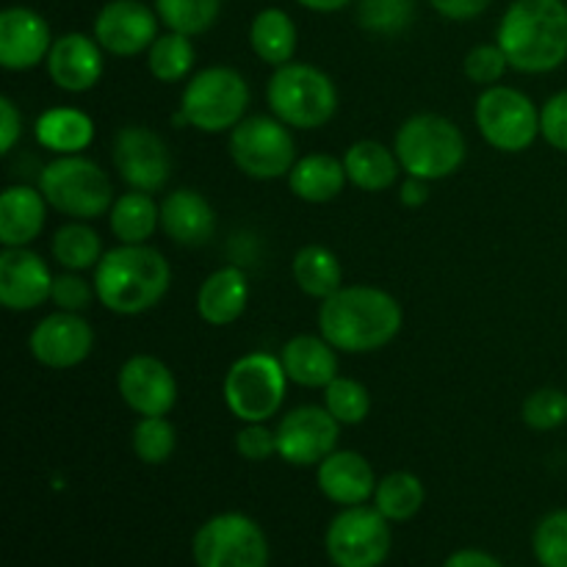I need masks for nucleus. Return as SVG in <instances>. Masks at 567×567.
<instances>
[{
    "label": "nucleus",
    "instance_id": "obj_1",
    "mask_svg": "<svg viewBox=\"0 0 567 567\" xmlns=\"http://www.w3.org/2000/svg\"><path fill=\"white\" fill-rule=\"evenodd\" d=\"M404 310L396 297L374 286H343L319 308V330L338 352L369 354L399 336Z\"/></svg>",
    "mask_w": 567,
    "mask_h": 567
},
{
    "label": "nucleus",
    "instance_id": "obj_2",
    "mask_svg": "<svg viewBox=\"0 0 567 567\" xmlns=\"http://www.w3.org/2000/svg\"><path fill=\"white\" fill-rule=\"evenodd\" d=\"M509 66L526 75H543L567 59L565 0H515L502 17L496 37Z\"/></svg>",
    "mask_w": 567,
    "mask_h": 567
},
{
    "label": "nucleus",
    "instance_id": "obj_3",
    "mask_svg": "<svg viewBox=\"0 0 567 567\" xmlns=\"http://www.w3.org/2000/svg\"><path fill=\"white\" fill-rule=\"evenodd\" d=\"M94 291L100 305L116 316H138L169 291V260L147 244H120L103 252L94 266Z\"/></svg>",
    "mask_w": 567,
    "mask_h": 567
},
{
    "label": "nucleus",
    "instance_id": "obj_4",
    "mask_svg": "<svg viewBox=\"0 0 567 567\" xmlns=\"http://www.w3.org/2000/svg\"><path fill=\"white\" fill-rule=\"evenodd\" d=\"M271 114L297 131L324 127L338 111V89L324 70L302 61L275 66L266 86Z\"/></svg>",
    "mask_w": 567,
    "mask_h": 567
},
{
    "label": "nucleus",
    "instance_id": "obj_5",
    "mask_svg": "<svg viewBox=\"0 0 567 567\" xmlns=\"http://www.w3.org/2000/svg\"><path fill=\"white\" fill-rule=\"evenodd\" d=\"M249 109V83L233 66H205L188 78L175 125L203 133L233 131Z\"/></svg>",
    "mask_w": 567,
    "mask_h": 567
},
{
    "label": "nucleus",
    "instance_id": "obj_6",
    "mask_svg": "<svg viewBox=\"0 0 567 567\" xmlns=\"http://www.w3.org/2000/svg\"><path fill=\"white\" fill-rule=\"evenodd\" d=\"M393 153L408 175L421 181H443L465 164V136L441 114H415L399 127Z\"/></svg>",
    "mask_w": 567,
    "mask_h": 567
},
{
    "label": "nucleus",
    "instance_id": "obj_7",
    "mask_svg": "<svg viewBox=\"0 0 567 567\" xmlns=\"http://www.w3.org/2000/svg\"><path fill=\"white\" fill-rule=\"evenodd\" d=\"M39 192L44 194L50 208L70 219L92 221L111 214L114 186L97 161L86 155H59L50 161L39 175Z\"/></svg>",
    "mask_w": 567,
    "mask_h": 567
},
{
    "label": "nucleus",
    "instance_id": "obj_8",
    "mask_svg": "<svg viewBox=\"0 0 567 567\" xmlns=\"http://www.w3.org/2000/svg\"><path fill=\"white\" fill-rule=\"evenodd\" d=\"M288 377L280 358L266 352H249L227 369L221 396L227 410L241 424H264L280 413L286 402Z\"/></svg>",
    "mask_w": 567,
    "mask_h": 567
},
{
    "label": "nucleus",
    "instance_id": "obj_9",
    "mask_svg": "<svg viewBox=\"0 0 567 567\" xmlns=\"http://www.w3.org/2000/svg\"><path fill=\"white\" fill-rule=\"evenodd\" d=\"M230 158L252 181L286 177L297 164V144L286 122L271 116H244L230 131Z\"/></svg>",
    "mask_w": 567,
    "mask_h": 567
},
{
    "label": "nucleus",
    "instance_id": "obj_10",
    "mask_svg": "<svg viewBox=\"0 0 567 567\" xmlns=\"http://www.w3.org/2000/svg\"><path fill=\"white\" fill-rule=\"evenodd\" d=\"M197 567H266L269 540L244 513H221L205 520L192 540Z\"/></svg>",
    "mask_w": 567,
    "mask_h": 567
},
{
    "label": "nucleus",
    "instance_id": "obj_11",
    "mask_svg": "<svg viewBox=\"0 0 567 567\" xmlns=\"http://www.w3.org/2000/svg\"><path fill=\"white\" fill-rule=\"evenodd\" d=\"M393 546L391 520L377 507H343L330 520L324 551L336 567H380Z\"/></svg>",
    "mask_w": 567,
    "mask_h": 567
},
{
    "label": "nucleus",
    "instance_id": "obj_12",
    "mask_svg": "<svg viewBox=\"0 0 567 567\" xmlns=\"http://www.w3.org/2000/svg\"><path fill=\"white\" fill-rule=\"evenodd\" d=\"M474 116L482 138L502 153H524L540 136V111L520 89L487 86L476 100Z\"/></svg>",
    "mask_w": 567,
    "mask_h": 567
},
{
    "label": "nucleus",
    "instance_id": "obj_13",
    "mask_svg": "<svg viewBox=\"0 0 567 567\" xmlns=\"http://www.w3.org/2000/svg\"><path fill=\"white\" fill-rule=\"evenodd\" d=\"M277 457L288 465L308 468L330 457L341 437V424L327 408L302 404L286 413L277 424Z\"/></svg>",
    "mask_w": 567,
    "mask_h": 567
},
{
    "label": "nucleus",
    "instance_id": "obj_14",
    "mask_svg": "<svg viewBox=\"0 0 567 567\" xmlns=\"http://www.w3.org/2000/svg\"><path fill=\"white\" fill-rule=\"evenodd\" d=\"M114 169L136 192H161L172 175V153L164 138L144 125H125L114 138Z\"/></svg>",
    "mask_w": 567,
    "mask_h": 567
},
{
    "label": "nucleus",
    "instance_id": "obj_15",
    "mask_svg": "<svg viewBox=\"0 0 567 567\" xmlns=\"http://www.w3.org/2000/svg\"><path fill=\"white\" fill-rule=\"evenodd\" d=\"M28 347H31V354L37 363L55 371H66L81 365L92 354L94 330L83 319V313L55 310V313L44 316L33 327L31 338H28Z\"/></svg>",
    "mask_w": 567,
    "mask_h": 567
},
{
    "label": "nucleus",
    "instance_id": "obj_16",
    "mask_svg": "<svg viewBox=\"0 0 567 567\" xmlns=\"http://www.w3.org/2000/svg\"><path fill=\"white\" fill-rule=\"evenodd\" d=\"M158 11L142 0H111L94 17V39L111 55H138L158 39Z\"/></svg>",
    "mask_w": 567,
    "mask_h": 567
},
{
    "label": "nucleus",
    "instance_id": "obj_17",
    "mask_svg": "<svg viewBox=\"0 0 567 567\" xmlns=\"http://www.w3.org/2000/svg\"><path fill=\"white\" fill-rule=\"evenodd\" d=\"M120 396L133 413L142 419L147 415H169L177 404V380L164 360L153 354H133L122 363L116 377Z\"/></svg>",
    "mask_w": 567,
    "mask_h": 567
},
{
    "label": "nucleus",
    "instance_id": "obj_18",
    "mask_svg": "<svg viewBox=\"0 0 567 567\" xmlns=\"http://www.w3.org/2000/svg\"><path fill=\"white\" fill-rule=\"evenodd\" d=\"M53 280L48 264L28 247H3L0 255V302L14 313L37 310L50 299Z\"/></svg>",
    "mask_w": 567,
    "mask_h": 567
},
{
    "label": "nucleus",
    "instance_id": "obj_19",
    "mask_svg": "<svg viewBox=\"0 0 567 567\" xmlns=\"http://www.w3.org/2000/svg\"><path fill=\"white\" fill-rule=\"evenodd\" d=\"M53 39L42 14L25 6H11L0 14V66L25 72L48 61Z\"/></svg>",
    "mask_w": 567,
    "mask_h": 567
},
{
    "label": "nucleus",
    "instance_id": "obj_20",
    "mask_svg": "<svg viewBox=\"0 0 567 567\" xmlns=\"http://www.w3.org/2000/svg\"><path fill=\"white\" fill-rule=\"evenodd\" d=\"M48 75L61 92H89L103 78V48L86 33H64L48 53Z\"/></svg>",
    "mask_w": 567,
    "mask_h": 567
},
{
    "label": "nucleus",
    "instance_id": "obj_21",
    "mask_svg": "<svg viewBox=\"0 0 567 567\" xmlns=\"http://www.w3.org/2000/svg\"><path fill=\"white\" fill-rule=\"evenodd\" d=\"M319 491L338 507H358L374 498L377 476L369 460L358 452H332L316 471Z\"/></svg>",
    "mask_w": 567,
    "mask_h": 567
},
{
    "label": "nucleus",
    "instance_id": "obj_22",
    "mask_svg": "<svg viewBox=\"0 0 567 567\" xmlns=\"http://www.w3.org/2000/svg\"><path fill=\"white\" fill-rule=\"evenodd\" d=\"M161 230L181 247H205L216 233V214L194 188H177L161 203Z\"/></svg>",
    "mask_w": 567,
    "mask_h": 567
},
{
    "label": "nucleus",
    "instance_id": "obj_23",
    "mask_svg": "<svg viewBox=\"0 0 567 567\" xmlns=\"http://www.w3.org/2000/svg\"><path fill=\"white\" fill-rule=\"evenodd\" d=\"M48 221V199L39 186H9L0 194V244L28 247Z\"/></svg>",
    "mask_w": 567,
    "mask_h": 567
},
{
    "label": "nucleus",
    "instance_id": "obj_24",
    "mask_svg": "<svg viewBox=\"0 0 567 567\" xmlns=\"http://www.w3.org/2000/svg\"><path fill=\"white\" fill-rule=\"evenodd\" d=\"M338 349L324 336H293L282 347L280 363L288 382L324 391L338 377Z\"/></svg>",
    "mask_w": 567,
    "mask_h": 567
},
{
    "label": "nucleus",
    "instance_id": "obj_25",
    "mask_svg": "<svg viewBox=\"0 0 567 567\" xmlns=\"http://www.w3.org/2000/svg\"><path fill=\"white\" fill-rule=\"evenodd\" d=\"M249 282L238 266H221L205 277L197 291V313L205 324L227 327L238 321L247 310Z\"/></svg>",
    "mask_w": 567,
    "mask_h": 567
},
{
    "label": "nucleus",
    "instance_id": "obj_26",
    "mask_svg": "<svg viewBox=\"0 0 567 567\" xmlns=\"http://www.w3.org/2000/svg\"><path fill=\"white\" fill-rule=\"evenodd\" d=\"M347 181L349 177L347 169H343V161L324 153L305 155L288 172V188H291V194L310 205L332 203L343 192Z\"/></svg>",
    "mask_w": 567,
    "mask_h": 567
},
{
    "label": "nucleus",
    "instance_id": "obj_27",
    "mask_svg": "<svg viewBox=\"0 0 567 567\" xmlns=\"http://www.w3.org/2000/svg\"><path fill=\"white\" fill-rule=\"evenodd\" d=\"M33 133H37V142L50 153L78 155L94 142V122L86 111L59 105L39 116Z\"/></svg>",
    "mask_w": 567,
    "mask_h": 567
},
{
    "label": "nucleus",
    "instance_id": "obj_28",
    "mask_svg": "<svg viewBox=\"0 0 567 567\" xmlns=\"http://www.w3.org/2000/svg\"><path fill=\"white\" fill-rule=\"evenodd\" d=\"M343 169H347L349 183L358 186L360 192H385L396 183L402 164H399L396 153L388 150L385 144L363 138L347 150Z\"/></svg>",
    "mask_w": 567,
    "mask_h": 567
},
{
    "label": "nucleus",
    "instance_id": "obj_29",
    "mask_svg": "<svg viewBox=\"0 0 567 567\" xmlns=\"http://www.w3.org/2000/svg\"><path fill=\"white\" fill-rule=\"evenodd\" d=\"M249 44L264 64L282 66L297 53V25L282 9H264L249 25Z\"/></svg>",
    "mask_w": 567,
    "mask_h": 567
},
{
    "label": "nucleus",
    "instance_id": "obj_30",
    "mask_svg": "<svg viewBox=\"0 0 567 567\" xmlns=\"http://www.w3.org/2000/svg\"><path fill=\"white\" fill-rule=\"evenodd\" d=\"M291 271L299 291L313 299H321V302L343 288L341 260L336 258L332 249L321 247V244H308V247L299 249L293 255Z\"/></svg>",
    "mask_w": 567,
    "mask_h": 567
},
{
    "label": "nucleus",
    "instance_id": "obj_31",
    "mask_svg": "<svg viewBox=\"0 0 567 567\" xmlns=\"http://www.w3.org/2000/svg\"><path fill=\"white\" fill-rule=\"evenodd\" d=\"M111 233L120 244H147L155 227H161V205L147 192L131 188L111 205Z\"/></svg>",
    "mask_w": 567,
    "mask_h": 567
},
{
    "label": "nucleus",
    "instance_id": "obj_32",
    "mask_svg": "<svg viewBox=\"0 0 567 567\" xmlns=\"http://www.w3.org/2000/svg\"><path fill=\"white\" fill-rule=\"evenodd\" d=\"M424 482L410 471H393L377 482L374 507L385 515L391 524H408L424 507Z\"/></svg>",
    "mask_w": 567,
    "mask_h": 567
},
{
    "label": "nucleus",
    "instance_id": "obj_33",
    "mask_svg": "<svg viewBox=\"0 0 567 567\" xmlns=\"http://www.w3.org/2000/svg\"><path fill=\"white\" fill-rule=\"evenodd\" d=\"M53 258L64 266L66 271H86L94 269L103 258V244L89 221H66L53 236Z\"/></svg>",
    "mask_w": 567,
    "mask_h": 567
},
{
    "label": "nucleus",
    "instance_id": "obj_34",
    "mask_svg": "<svg viewBox=\"0 0 567 567\" xmlns=\"http://www.w3.org/2000/svg\"><path fill=\"white\" fill-rule=\"evenodd\" d=\"M194 59L197 53H194L192 37L177 31L161 33L147 50V66L161 83H177L188 78V72L194 70Z\"/></svg>",
    "mask_w": 567,
    "mask_h": 567
},
{
    "label": "nucleus",
    "instance_id": "obj_35",
    "mask_svg": "<svg viewBox=\"0 0 567 567\" xmlns=\"http://www.w3.org/2000/svg\"><path fill=\"white\" fill-rule=\"evenodd\" d=\"M155 11L169 31L199 37L219 20L221 0H155Z\"/></svg>",
    "mask_w": 567,
    "mask_h": 567
},
{
    "label": "nucleus",
    "instance_id": "obj_36",
    "mask_svg": "<svg viewBox=\"0 0 567 567\" xmlns=\"http://www.w3.org/2000/svg\"><path fill=\"white\" fill-rule=\"evenodd\" d=\"M133 452L144 465H164L177 449V432L166 415H147L133 426Z\"/></svg>",
    "mask_w": 567,
    "mask_h": 567
},
{
    "label": "nucleus",
    "instance_id": "obj_37",
    "mask_svg": "<svg viewBox=\"0 0 567 567\" xmlns=\"http://www.w3.org/2000/svg\"><path fill=\"white\" fill-rule=\"evenodd\" d=\"M324 408L336 415L341 426H358L369 419L371 393L363 382L349 380V377H336L324 388Z\"/></svg>",
    "mask_w": 567,
    "mask_h": 567
},
{
    "label": "nucleus",
    "instance_id": "obj_38",
    "mask_svg": "<svg viewBox=\"0 0 567 567\" xmlns=\"http://www.w3.org/2000/svg\"><path fill=\"white\" fill-rule=\"evenodd\" d=\"M358 20L365 31L393 37L413 20V0H360Z\"/></svg>",
    "mask_w": 567,
    "mask_h": 567
},
{
    "label": "nucleus",
    "instance_id": "obj_39",
    "mask_svg": "<svg viewBox=\"0 0 567 567\" xmlns=\"http://www.w3.org/2000/svg\"><path fill=\"white\" fill-rule=\"evenodd\" d=\"M532 551L543 567H567V509L548 513L537 524Z\"/></svg>",
    "mask_w": 567,
    "mask_h": 567
},
{
    "label": "nucleus",
    "instance_id": "obj_40",
    "mask_svg": "<svg viewBox=\"0 0 567 567\" xmlns=\"http://www.w3.org/2000/svg\"><path fill=\"white\" fill-rule=\"evenodd\" d=\"M524 424L537 432H551L567 421V393L559 388H537L524 402Z\"/></svg>",
    "mask_w": 567,
    "mask_h": 567
},
{
    "label": "nucleus",
    "instance_id": "obj_41",
    "mask_svg": "<svg viewBox=\"0 0 567 567\" xmlns=\"http://www.w3.org/2000/svg\"><path fill=\"white\" fill-rule=\"evenodd\" d=\"M465 75L480 86H496L509 70V61L504 50L496 44H476L468 55H465Z\"/></svg>",
    "mask_w": 567,
    "mask_h": 567
},
{
    "label": "nucleus",
    "instance_id": "obj_42",
    "mask_svg": "<svg viewBox=\"0 0 567 567\" xmlns=\"http://www.w3.org/2000/svg\"><path fill=\"white\" fill-rule=\"evenodd\" d=\"M94 297H97L94 282L83 280L81 271H64V275H59L53 280V291H50V299L55 302V308L66 310V313H83V310H89Z\"/></svg>",
    "mask_w": 567,
    "mask_h": 567
},
{
    "label": "nucleus",
    "instance_id": "obj_43",
    "mask_svg": "<svg viewBox=\"0 0 567 567\" xmlns=\"http://www.w3.org/2000/svg\"><path fill=\"white\" fill-rule=\"evenodd\" d=\"M236 452L249 463H264L277 454V432L264 424H244L236 435Z\"/></svg>",
    "mask_w": 567,
    "mask_h": 567
},
{
    "label": "nucleus",
    "instance_id": "obj_44",
    "mask_svg": "<svg viewBox=\"0 0 567 567\" xmlns=\"http://www.w3.org/2000/svg\"><path fill=\"white\" fill-rule=\"evenodd\" d=\"M540 136L554 150L567 153V89L548 97L540 109Z\"/></svg>",
    "mask_w": 567,
    "mask_h": 567
},
{
    "label": "nucleus",
    "instance_id": "obj_45",
    "mask_svg": "<svg viewBox=\"0 0 567 567\" xmlns=\"http://www.w3.org/2000/svg\"><path fill=\"white\" fill-rule=\"evenodd\" d=\"M22 136V114L11 97H0V153H11Z\"/></svg>",
    "mask_w": 567,
    "mask_h": 567
},
{
    "label": "nucleus",
    "instance_id": "obj_46",
    "mask_svg": "<svg viewBox=\"0 0 567 567\" xmlns=\"http://www.w3.org/2000/svg\"><path fill=\"white\" fill-rule=\"evenodd\" d=\"M430 3L437 14L449 17V20H474L487 9L491 0H430Z\"/></svg>",
    "mask_w": 567,
    "mask_h": 567
},
{
    "label": "nucleus",
    "instance_id": "obj_47",
    "mask_svg": "<svg viewBox=\"0 0 567 567\" xmlns=\"http://www.w3.org/2000/svg\"><path fill=\"white\" fill-rule=\"evenodd\" d=\"M443 567H504L493 554L480 551V548H463V551H454L452 557L443 563Z\"/></svg>",
    "mask_w": 567,
    "mask_h": 567
},
{
    "label": "nucleus",
    "instance_id": "obj_48",
    "mask_svg": "<svg viewBox=\"0 0 567 567\" xmlns=\"http://www.w3.org/2000/svg\"><path fill=\"white\" fill-rule=\"evenodd\" d=\"M399 199H402V205H408V208H421V205L430 199V181L408 175V181L399 186Z\"/></svg>",
    "mask_w": 567,
    "mask_h": 567
},
{
    "label": "nucleus",
    "instance_id": "obj_49",
    "mask_svg": "<svg viewBox=\"0 0 567 567\" xmlns=\"http://www.w3.org/2000/svg\"><path fill=\"white\" fill-rule=\"evenodd\" d=\"M297 3L305 6V9H310V11H321V14H330V11L347 9L352 0H297Z\"/></svg>",
    "mask_w": 567,
    "mask_h": 567
}]
</instances>
